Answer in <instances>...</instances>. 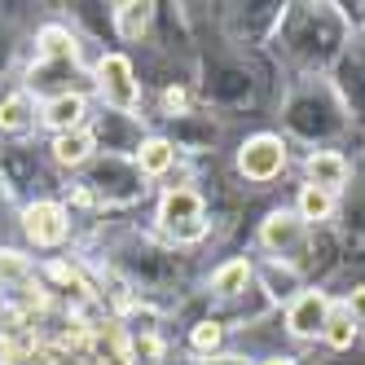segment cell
Returning a JSON list of instances; mask_svg holds the SVG:
<instances>
[{
    "label": "cell",
    "mask_w": 365,
    "mask_h": 365,
    "mask_svg": "<svg viewBox=\"0 0 365 365\" xmlns=\"http://www.w3.org/2000/svg\"><path fill=\"white\" fill-rule=\"evenodd\" d=\"M159 225L168 238L176 242H194L207 233V220H202V198L194 190H172L163 194V207H159Z\"/></svg>",
    "instance_id": "obj_1"
},
{
    "label": "cell",
    "mask_w": 365,
    "mask_h": 365,
    "mask_svg": "<svg viewBox=\"0 0 365 365\" xmlns=\"http://www.w3.org/2000/svg\"><path fill=\"white\" fill-rule=\"evenodd\" d=\"M97 88L115 110H137L141 106V84L133 80V62L123 53H106L97 62Z\"/></svg>",
    "instance_id": "obj_2"
},
{
    "label": "cell",
    "mask_w": 365,
    "mask_h": 365,
    "mask_svg": "<svg viewBox=\"0 0 365 365\" xmlns=\"http://www.w3.org/2000/svg\"><path fill=\"white\" fill-rule=\"evenodd\" d=\"M282 168H286V145H282L277 137H269V133L251 137V141L238 150V172H242L247 180H273Z\"/></svg>",
    "instance_id": "obj_3"
},
{
    "label": "cell",
    "mask_w": 365,
    "mask_h": 365,
    "mask_svg": "<svg viewBox=\"0 0 365 365\" xmlns=\"http://www.w3.org/2000/svg\"><path fill=\"white\" fill-rule=\"evenodd\" d=\"M330 299L322 291H304L291 299V308H286V326H291L295 339H312V334H326V322H330Z\"/></svg>",
    "instance_id": "obj_4"
},
{
    "label": "cell",
    "mask_w": 365,
    "mask_h": 365,
    "mask_svg": "<svg viewBox=\"0 0 365 365\" xmlns=\"http://www.w3.org/2000/svg\"><path fill=\"white\" fill-rule=\"evenodd\" d=\"M22 229H27V238L36 247H58L66 238V207L62 202H31L27 212H22Z\"/></svg>",
    "instance_id": "obj_5"
},
{
    "label": "cell",
    "mask_w": 365,
    "mask_h": 365,
    "mask_svg": "<svg viewBox=\"0 0 365 365\" xmlns=\"http://www.w3.org/2000/svg\"><path fill=\"white\" fill-rule=\"evenodd\" d=\"M304 238H308V225L299 220V212H273L264 220V229H259V242L286 259L304 251Z\"/></svg>",
    "instance_id": "obj_6"
},
{
    "label": "cell",
    "mask_w": 365,
    "mask_h": 365,
    "mask_svg": "<svg viewBox=\"0 0 365 365\" xmlns=\"http://www.w3.org/2000/svg\"><path fill=\"white\" fill-rule=\"evenodd\" d=\"M308 185H317V190H326V194L344 190V185H348V163H344V154H334V150L308 154Z\"/></svg>",
    "instance_id": "obj_7"
},
{
    "label": "cell",
    "mask_w": 365,
    "mask_h": 365,
    "mask_svg": "<svg viewBox=\"0 0 365 365\" xmlns=\"http://www.w3.org/2000/svg\"><path fill=\"white\" fill-rule=\"evenodd\" d=\"M44 123L53 128V133H75V128L84 123V97L80 93H58L44 101Z\"/></svg>",
    "instance_id": "obj_8"
},
{
    "label": "cell",
    "mask_w": 365,
    "mask_h": 365,
    "mask_svg": "<svg viewBox=\"0 0 365 365\" xmlns=\"http://www.w3.org/2000/svg\"><path fill=\"white\" fill-rule=\"evenodd\" d=\"M53 159L62 168H80L93 159V133H84V128H75V133H58L53 137Z\"/></svg>",
    "instance_id": "obj_9"
},
{
    "label": "cell",
    "mask_w": 365,
    "mask_h": 365,
    "mask_svg": "<svg viewBox=\"0 0 365 365\" xmlns=\"http://www.w3.org/2000/svg\"><path fill=\"white\" fill-rule=\"evenodd\" d=\"M172 159H176V150H172V141H163V137H150V141L137 150V168H141L145 176H163V172L172 168Z\"/></svg>",
    "instance_id": "obj_10"
},
{
    "label": "cell",
    "mask_w": 365,
    "mask_h": 365,
    "mask_svg": "<svg viewBox=\"0 0 365 365\" xmlns=\"http://www.w3.org/2000/svg\"><path fill=\"white\" fill-rule=\"evenodd\" d=\"M31 119H36V110H31L27 93H14V97L0 101V133H22Z\"/></svg>",
    "instance_id": "obj_11"
},
{
    "label": "cell",
    "mask_w": 365,
    "mask_h": 365,
    "mask_svg": "<svg viewBox=\"0 0 365 365\" xmlns=\"http://www.w3.org/2000/svg\"><path fill=\"white\" fill-rule=\"evenodd\" d=\"M334 212V194L317 190V185H304L299 190V220L304 225H317V220H330Z\"/></svg>",
    "instance_id": "obj_12"
},
{
    "label": "cell",
    "mask_w": 365,
    "mask_h": 365,
    "mask_svg": "<svg viewBox=\"0 0 365 365\" xmlns=\"http://www.w3.org/2000/svg\"><path fill=\"white\" fill-rule=\"evenodd\" d=\"M150 9L154 5H115V27L123 40H141V31L150 27Z\"/></svg>",
    "instance_id": "obj_13"
},
{
    "label": "cell",
    "mask_w": 365,
    "mask_h": 365,
    "mask_svg": "<svg viewBox=\"0 0 365 365\" xmlns=\"http://www.w3.org/2000/svg\"><path fill=\"white\" fill-rule=\"evenodd\" d=\"M247 282H251V264H247V259H229V264L212 277V291H220V295H238Z\"/></svg>",
    "instance_id": "obj_14"
},
{
    "label": "cell",
    "mask_w": 365,
    "mask_h": 365,
    "mask_svg": "<svg viewBox=\"0 0 365 365\" xmlns=\"http://www.w3.org/2000/svg\"><path fill=\"white\" fill-rule=\"evenodd\" d=\"M40 58H44V62H53V58L75 62V44H71V36H66L62 27H44V31H40Z\"/></svg>",
    "instance_id": "obj_15"
},
{
    "label": "cell",
    "mask_w": 365,
    "mask_h": 365,
    "mask_svg": "<svg viewBox=\"0 0 365 365\" xmlns=\"http://www.w3.org/2000/svg\"><path fill=\"white\" fill-rule=\"evenodd\" d=\"M326 339H330V348H352V339H356V322L348 317V308H330Z\"/></svg>",
    "instance_id": "obj_16"
},
{
    "label": "cell",
    "mask_w": 365,
    "mask_h": 365,
    "mask_svg": "<svg viewBox=\"0 0 365 365\" xmlns=\"http://www.w3.org/2000/svg\"><path fill=\"white\" fill-rule=\"evenodd\" d=\"M31 277V259L27 255H22V251H0V282H5V286H22V282H27Z\"/></svg>",
    "instance_id": "obj_17"
},
{
    "label": "cell",
    "mask_w": 365,
    "mask_h": 365,
    "mask_svg": "<svg viewBox=\"0 0 365 365\" xmlns=\"http://www.w3.org/2000/svg\"><path fill=\"white\" fill-rule=\"evenodd\" d=\"M220 334H225L220 322H198V326L190 330V344H194L198 352H216V348H220Z\"/></svg>",
    "instance_id": "obj_18"
},
{
    "label": "cell",
    "mask_w": 365,
    "mask_h": 365,
    "mask_svg": "<svg viewBox=\"0 0 365 365\" xmlns=\"http://www.w3.org/2000/svg\"><path fill=\"white\" fill-rule=\"evenodd\" d=\"M344 308H348V317H352L356 326H365V286H356V291L348 295V304H344Z\"/></svg>",
    "instance_id": "obj_19"
},
{
    "label": "cell",
    "mask_w": 365,
    "mask_h": 365,
    "mask_svg": "<svg viewBox=\"0 0 365 365\" xmlns=\"http://www.w3.org/2000/svg\"><path fill=\"white\" fill-rule=\"evenodd\" d=\"M185 101H190L185 88H168V93H163V106H168L172 115H176V110H185Z\"/></svg>",
    "instance_id": "obj_20"
},
{
    "label": "cell",
    "mask_w": 365,
    "mask_h": 365,
    "mask_svg": "<svg viewBox=\"0 0 365 365\" xmlns=\"http://www.w3.org/2000/svg\"><path fill=\"white\" fill-rule=\"evenodd\" d=\"M264 365H291V361H264Z\"/></svg>",
    "instance_id": "obj_21"
}]
</instances>
